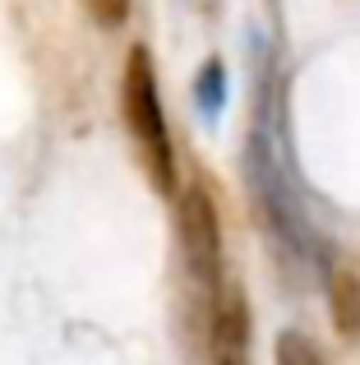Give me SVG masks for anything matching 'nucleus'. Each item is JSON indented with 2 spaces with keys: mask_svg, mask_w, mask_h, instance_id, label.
<instances>
[{
  "mask_svg": "<svg viewBox=\"0 0 360 365\" xmlns=\"http://www.w3.org/2000/svg\"><path fill=\"white\" fill-rule=\"evenodd\" d=\"M328 296H333V324L342 338H356L360 333V277L337 268L333 282H328Z\"/></svg>",
  "mask_w": 360,
  "mask_h": 365,
  "instance_id": "4",
  "label": "nucleus"
},
{
  "mask_svg": "<svg viewBox=\"0 0 360 365\" xmlns=\"http://www.w3.org/2000/svg\"><path fill=\"white\" fill-rule=\"evenodd\" d=\"M277 365H328V361L305 333H282L277 338Z\"/></svg>",
  "mask_w": 360,
  "mask_h": 365,
  "instance_id": "5",
  "label": "nucleus"
},
{
  "mask_svg": "<svg viewBox=\"0 0 360 365\" xmlns=\"http://www.w3.org/2000/svg\"><path fill=\"white\" fill-rule=\"evenodd\" d=\"M120 116L125 130L139 148L148 180L157 195H176V148H171V130H166V111L157 98V70L148 46H134L125 56V74H120Z\"/></svg>",
  "mask_w": 360,
  "mask_h": 365,
  "instance_id": "1",
  "label": "nucleus"
},
{
  "mask_svg": "<svg viewBox=\"0 0 360 365\" xmlns=\"http://www.w3.org/2000/svg\"><path fill=\"white\" fill-rule=\"evenodd\" d=\"M208 365H250V305L235 287L208 310Z\"/></svg>",
  "mask_w": 360,
  "mask_h": 365,
  "instance_id": "3",
  "label": "nucleus"
},
{
  "mask_svg": "<svg viewBox=\"0 0 360 365\" xmlns=\"http://www.w3.org/2000/svg\"><path fill=\"white\" fill-rule=\"evenodd\" d=\"M180 250H185V268H189L194 292L213 310V301L226 292V277H222V227H217L213 195L203 185H189L180 195Z\"/></svg>",
  "mask_w": 360,
  "mask_h": 365,
  "instance_id": "2",
  "label": "nucleus"
},
{
  "mask_svg": "<svg viewBox=\"0 0 360 365\" xmlns=\"http://www.w3.org/2000/svg\"><path fill=\"white\" fill-rule=\"evenodd\" d=\"M198 102H203L208 111H217V102H222V65L217 61L198 74Z\"/></svg>",
  "mask_w": 360,
  "mask_h": 365,
  "instance_id": "7",
  "label": "nucleus"
},
{
  "mask_svg": "<svg viewBox=\"0 0 360 365\" xmlns=\"http://www.w3.org/2000/svg\"><path fill=\"white\" fill-rule=\"evenodd\" d=\"M97 28H120L129 19V0H83Z\"/></svg>",
  "mask_w": 360,
  "mask_h": 365,
  "instance_id": "6",
  "label": "nucleus"
}]
</instances>
